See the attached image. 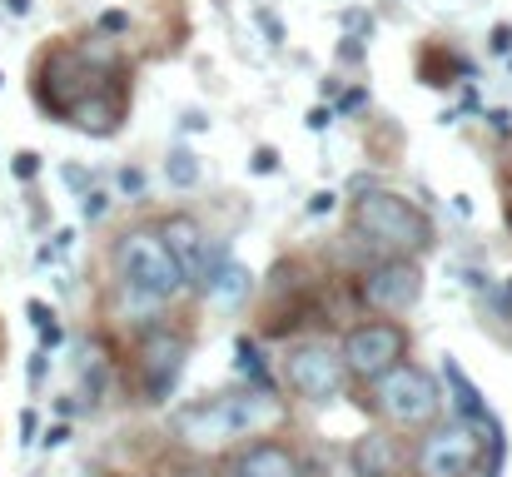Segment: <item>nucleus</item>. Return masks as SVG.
I'll use <instances>...</instances> for the list:
<instances>
[{
	"mask_svg": "<svg viewBox=\"0 0 512 477\" xmlns=\"http://www.w3.org/2000/svg\"><path fill=\"white\" fill-rule=\"evenodd\" d=\"M403 348H408L403 328H393V323H363V328H348L339 358H343V368L358 373V378H383L388 368L403 363Z\"/></svg>",
	"mask_w": 512,
	"mask_h": 477,
	"instance_id": "nucleus-5",
	"label": "nucleus"
},
{
	"mask_svg": "<svg viewBox=\"0 0 512 477\" xmlns=\"http://www.w3.org/2000/svg\"><path fill=\"white\" fill-rule=\"evenodd\" d=\"M115 269H120V284L125 294H135L140 304H165L174 289H179V264L165 249L160 234L150 229H130L115 249Z\"/></svg>",
	"mask_w": 512,
	"mask_h": 477,
	"instance_id": "nucleus-2",
	"label": "nucleus"
},
{
	"mask_svg": "<svg viewBox=\"0 0 512 477\" xmlns=\"http://www.w3.org/2000/svg\"><path fill=\"white\" fill-rule=\"evenodd\" d=\"M165 169H170V184H174V189H189V184L199 179V159L189 155V150H174Z\"/></svg>",
	"mask_w": 512,
	"mask_h": 477,
	"instance_id": "nucleus-16",
	"label": "nucleus"
},
{
	"mask_svg": "<svg viewBox=\"0 0 512 477\" xmlns=\"http://www.w3.org/2000/svg\"><path fill=\"white\" fill-rule=\"evenodd\" d=\"M15 174H20V179H35V174H40V155H35V150H20V155H15Z\"/></svg>",
	"mask_w": 512,
	"mask_h": 477,
	"instance_id": "nucleus-18",
	"label": "nucleus"
},
{
	"mask_svg": "<svg viewBox=\"0 0 512 477\" xmlns=\"http://www.w3.org/2000/svg\"><path fill=\"white\" fill-rule=\"evenodd\" d=\"M398 443L388 438V433H363L358 443H353V453H348V468L353 477H398Z\"/></svg>",
	"mask_w": 512,
	"mask_h": 477,
	"instance_id": "nucleus-12",
	"label": "nucleus"
},
{
	"mask_svg": "<svg viewBox=\"0 0 512 477\" xmlns=\"http://www.w3.org/2000/svg\"><path fill=\"white\" fill-rule=\"evenodd\" d=\"M284 378H289V388H294L299 398L329 403V398H339V388H343V358L329 343H299V348L289 353Z\"/></svg>",
	"mask_w": 512,
	"mask_h": 477,
	"instance_id": "nucleus-6",
	"label": "nucleus"
},
{
	"mask_svg": "<svg viewBox=\"0 0 512 477\" xmlns=\"http://www.w3.org/2000/svg\"><path fill=\"white\" fill-rule=\"evenodd\" d=\"M70 120H75L85 135H115V125H120V120H115V105L100 100V95H85V100L70 110Z\"/></svg>",
	"mask_w": 512,
	"mask_h": 477,
	"instance_id": "nucleus-13",
	"label": "nucleus"
},
{
	"mask_svg": "<svg viewBox=\"0 0 512 477\" xmlns=\"http://www.w3.org/2000/svg\"><path fill=\"white\" fill-rule=\"evenodd\" d=\"M508 219H512V214H508Z\"/></svg>",
	"mask_w": 512,
	"mask_h": 477,
	"instance_id": "nucleus-28",
	"label": "nucleus"
},
{
	"mask_svg": "<svg viewBox=\"0 0 512 477\" xmlns=\"http://www.w3.org/2000/svg\"><path fill=\"white\" fill-rule=\"evenodd\" d=\"M170 477H209V473H204V468H174Z\"/></svg>",
	"mask_w": 512,
	"mask_h": 477,
	"instance_id": "nucleus-26",
	"label": "nucleus"
},
{
	"mask_svg": "<svg viewBox=\"0 0 512 477\" xmlns=\"http://www.w3.org/2000/svg\"><path fill=\"white\" fill-rule=\"evenodd\" d=\"M25 314H30V323L40 328V338H45V343H60V328H55V314H50L45 304H30Z\"/></svg>",
	"mask_w": 512,
	"mask_h": 477,
	"instance_id": "nucleus-17",
	"label": "nucleus"
},
{
	"mask_svg": "<svg viewBox=\"0 0 512 477\" xmlns=\"http://www.w3.org/2000/svg\"><path fill=\"white\" fill-rule=\"evenodd\" d=\"M274 418V393H229V398H209L179 413V433L189 443H224V438H244L254 428H264Z\"/></svg>",
	"mask_w": 512,
	"mask_h": 477,
	"instance_id": "nucleus-3",
	"label": "nucleus"
},
{
	"mask_svg": "<svg viewBox=\"0 0 512 477\" xmlns=\"http://www.w3.org/2000/svg\"><path fill=\"white\" fill-rule=\"evenodd\" d=\"M184 358H189V343H184L174 328H155V333L145 338L140 363H145V398H150V403H165L174 393V383H179V373H184Z\"/></svg>",
	"mask_w": 512,
	"mask_h": 477,
	"instance_id": "nucleus-9",
	"label": "nucleus"
},
{
	"mask_svg": "<svg viewBox=\"0 0 512 477\" xmlns=\"http://www.w3.org/2000/svg\"><path fill=\"white\" fill-rule=\"evenodd\" d=\"M443 373H448V383L458 388V408H463V418H473V423H483L488 418V408H483V398H478V388L463 378V368L458 363H443Z\"/></svg>",
	"mask_w": 512,
	"mask_h": 477,
	"instance_id": "nucleus-15",
	"label": "nucleus"
},
{
	"mask_svg": "<svg viewBox=\"0 0 512 477\" xmlns=\"http://www.w3.org/2000/svg\"><path fill=\"white\" fill-rule=\"evenodd\" d=\"M209 294H214L219 309H234V304L249 294V269H244V264H219L214 279H209Z\"/></svg>",
	"mask_w": 512,
	"mask_h": 477,
	"instance_id": "nucleus-14",
	"label": "nucleus"
},
{
	"mask_svg": "<svg viewBox=\"0 0 512 477\" xmlns=\"http://www.w3.org/2000/svg\"><path fill=\"white\" fill-rule=\"evenodd\" d=\"M120 189H125V194H140V189H145L140 169H125V174H120Z\"/></svg>",
	"mask_w": 512,
	"mask_h": 477,
	"instance_id": "nucleus-21",
	"label": "nucleus"
},
{
	"mask_svg": "<svg viewBox=\"0 0 512 477\" xmlns=\"http://www.w3.org/2000/svg\"><path fill=\"white\" fill-rule=\"evenodd\" d=\"M309 209H314V214H329V209H334V194H319V199H314Z\"/></svg>",
	"mask_w": 512,
	"mask_h": 477,
	"instance_id": "nucleus-24",
	"label": "nucleus"
},
{
	"mask_svg": "<svg viewBox=\"0 0 512 477\" xmlns=\"http://www.w3.org/2000/svg\"><path fill=\"white\" fill-rule=\"evenodd\" d=\"M418 294H423V274H418L413 259H388V264H378V269L363 279V299H368L373 309H383V314L413 309Z\"/></svg>",
	"mask_w": 512,
	"mask_h": 477,
	"instance_id": "nucleus-10",
	"label": "nucleus"
},
{
	"mask_svg": "<svg viewBox=\"0 0 512 477\" xmlns=\"http://www.w3.org/2000/svg\"><path fill=\"white\" fill-rule=\"evenodd\" d=\"M105 214V194L95 189V194H85V219H100Z\"/></svg>",
	"mask_w": 512,
	"mask_h": 477,
	"instance_id": "nucleus-22",
	"label": "nucleus"
},
{
	"mask_svg": "<svg viewBox=\"0 0 512 477\" xmlns=\"http://www.w3.org/2000/svg\"><path fill=\"white\" fill-rule=\"evenodd\" d=\"M378 408H383L393 423L418 428V423H428V418L438 413V383H433L423 368L398 363V368H388V373L378 378Z\"/></svg>",
	"mask_w": 512,
	"mask_h": 477,
	"instance_id": "nucleus-4",
	"label": "nucleus"
},
{
	"mask_svg": "<svg viewBox=\"0 0 512 477\" xmlns=\"http://www.w3.org/2000/svg\"><path fill=\"white\" fill-rule=\"evenodd\" d=\"M274 169H279V155H274V150H259V155H254V174H274Z\"/></svg>",
	"mask_w": 512,
	"mask_h": 477,
	"instance_id": "nucleus-20",
	"label": "nucleus"
},
{
	"mask_svg": "<svg viewBox=\"0 0 512 477\" xmlns=\"http://www.w3.org/2000/svg\"><path fill=\"white\" fill-rule=\"evenodd\" d=\"M160 239H165V249L174 254V264H179V284H189V289H209V279H214V254H209V239H204V229L194 224V219H184V214H174L170 224L160 229Z\"/></svg>",
	"mask_w": 512,
	"mask_h": 477,
	"instance_id": "nucleus-8",
	"label": "nucleus"
},
{
	"mask_svg": "<svg viewBox=\"0 0 512 477\" xmlns=\"http://www.w3.org/2000/svg\"><path fill=\"white\" fill-rule=\"evenodd\" d=\"M259 25H264V35H269V40H274V45H279V40H284V25H279V20H274V15H269V10H259Z\"/></svg>",
	"mask_w": 512,
	"mask_h": 477,
	"instance_id": "nucleus-19",
	"label": "nucleus"
},
{
	"mask_svg": "<svg viewBox=\"0 0 512 477\" xmlns=\"http://www.w3.org/2000/svg\"><path fill=\"white\" fill-rule=\"evenodd\" d=\"M483 438L473 428H438L433 438H423L418 448V477H468V468L478 463Z\"/></svg>",
	"mask_w": 512,
	"mask_h": 477,
	"instance_id": "nucleus-7",
	"label": "nucleus"
},
{
	"mask_svg": "<svg viewBox=\"0 0 512 477\" xmlns=\"http://www.w3.org/2000/svg\"><path fill=\"white\" fill-rule=\"evenodd\" d=\"M508 45H512V30L498 25V30H493V50H508Z\"/></svg>",
	"mask_w": 512,
	"mask_h": 477,
	"instance_id": "nucleus-23",
	"label": "nucleus"
},
{
	"mask_svg": "<svg viewBox=\"0 0 512 477\" xmlns=\"http://www.w3.org/2000/svg\"><path fill=\"white\" fill-rule=\"evenodd\" d=\"M219 477H304V468L284 443H249L224 463Z\"/></svg>",
	"mask_w": 512,
	"mask_h": 477,
	"instance_id": "nucleus-11",
	"label": "nucleus"
},
{
	"mask_svg": "<svg viewBox=\"0 0 512 477\" xmlns=\"http://www.w3.org/2000/svg\"><path fill=\"white\" fill-rule=\"evenodd\" d=\"M353 229H358L373 249H383L388 259H408V254H423V249L433 244L428 214L413 209V204H408L403 194H393V189L363 194V199L353 204Z\"/></svg>",
	"mask_w": 512,
	"mask_h": 477,
	"instance_id": "nucleus-1",
	"label": "nucleus"
},
{
	"mask_svg": "<svg viewBox=\"0 0 512 477\" xmlns=\"http://www.w3.org/2000/svg\"><path fill=\"white\" fill-rule=\"evenodd\" d=\"M40 378H45V358L35 353V358H30V383H40Z\"/></svg>",
	"mask_w": 512,
	"mask_h": 477,
	"instance_id": "nucleus-25",
	"label": "nucleus"
},
{
	"mask_svg": "<svg viewBox=\"0 0 512 477\" xmlns=\"http://www.w3.org/2000/svg\"><path fill=\"white\" fill-rule=\"evenodd\" d=\"M5 5H10L15 15H25V10H30V0H5Z\"/></svg>",
	"mask_w": 512,
	"mask_h": 477,
	"instance_id": "nucleus-27",
	"label": "nucleus"
}]
</instances>
